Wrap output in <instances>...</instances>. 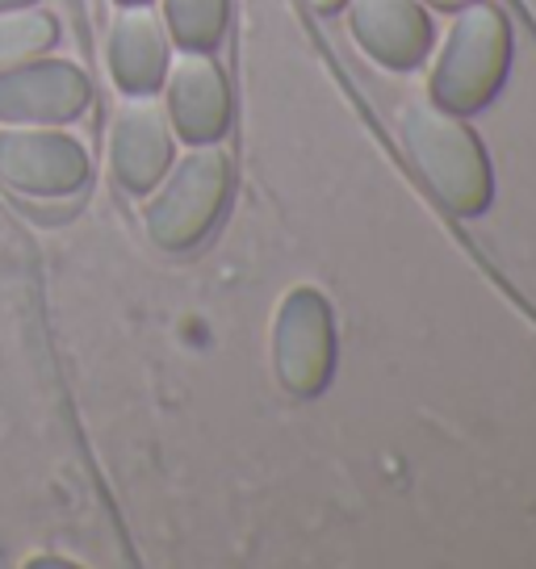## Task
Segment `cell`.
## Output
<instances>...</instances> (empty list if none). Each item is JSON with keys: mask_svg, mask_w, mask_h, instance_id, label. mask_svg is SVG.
<instances>
[{"mask_svg": "<svg viewBox=\"0 0 536 569\" xmlns=\"http://www.w3.org/2000/svg\"><path fill=\"white\" fill-rule=\"evenodd\" d=\"M160 68V42L147 21H126L113 34V71L126 84H151V76Z\"/></svg>", "mask_w": 536, "mask_h": 569, "instance_id": "277c9868", "label": "cell"}, {"mask_svg": "<svg viewBox=\"0 0 536 569\" xmlns=\"http://www.w3.org/2000/svg\"><path fill=\"white\" fill-rule=\"evenodd\" d=\"M89 163L72 139L38 134V130H4L0 134V180L18 193H72Z\"/></svg>", "mask_w": 536, "mask_h": 569, "instance_id": "6da1fadb", "label": "cell"}, {"mask_svg": "<svg viewBox=\"0 0 536 569\" xmlns=\"http://www.w3.org/2000/svg\"><path fill=\"white\" fill-rule=\"evenodd\" d=\"M21 4H34V0H0V13L4 9H21Z\"/></svg>", "mask_w": 536, "mask_h": 569, "instance_id": "8992f818", "label": "cell"}, {"mask_svg": "<svg viewBox=\"0 0 536 569\" xmlns=\"http://www.w3.org/2000/svg\"><path fill=\"white\" fill-rule=\"evenodd\" d=\"M89 101L85 76L68 63L0 71V122H68Z\"/></svg>", "mask_w": 536, "mask_h": 569, "instance_id": "7a4b0ae2", "label": "cell"}, {"mask_svg": "<svg viewBox=\"0 0 536 569\" xmlns=\"http://www.w3.org/2000/svg\"><path fill=\"white\" fill-rule=\"evenodd\" d=\"M54 42V21L47 13H9L0 18V68L21 63Z\"/></svg>", "mask_w": 536, "mask_h": 569, "instance_id": "5b68a950", "label": "cell"}, {"mask_svg": "<svg viewBox=\"0 0 536 569\" xmlns=\"http://www.w3.org/2000/svg\"><path fill=\"white\" fill-rule=\"evenodd\" d=\"M113 163L126 177V184H147V180L160 172L163 163V139L156 122L135 113L118 126V142H113Z\"/></svg>", "mask_w": 536, "mask_h": 569, "instance_id": "3957f363", "label": "cell"}]
</instances>
